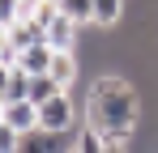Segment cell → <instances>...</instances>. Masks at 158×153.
<instances>
[{
  "mask_svg": "<svg viewBox=\"0 0 158 153\" xmlns=\"http://www.w3.org/2000/svg\"><path fill=\"white\" fill-rule=\"evenodd\" d=\"M85 124H94L103 136H137L141 128V98L128 73H103L85 89Z\"/></svg>",
  "mask_w": 158,
  "mask_h": 153,
  "instance_id": "6da1fadb",
  "label": "cell"
},
{
  "mask_svg": "<svg viewBox=\"0 0 158 153\" xmlns=\"http://www.w3.org/2000/svg\"><path fill=\"white\" fill-rule=\"evenodd\" d=\"M39 124L52 128V132H77V106L69 98V89H60L47 102H39Z\"/></svg>",
  "mask_w": 158,
  "mask_h": 153,
  "instance_id": "7a4b0ae2",
  "label": "cell"
},
{
  "mask_svg": "<svg viewBox=\"0 0 158 153\" xmlns=\"http://www.w3.org/2000/svg\"><path fill=\"white\" fill-rule=\"evenodd\" d=\"M43 38H47L56 51H77V47H81V22L69 17V13L60 9L52 22H47V34H43Z\"/></svg>",
  "mask_w": 158,
  "mask_h": 153,
  "instance_id": "3957f363",
  "label": "cell"
},
{
  "mask_svg": "<svg viewBox=\"0 0 158 153\" xmlns=\"http://www.w3.org/2000/svg\"><path fill=\"white\" fill-rule=\"evenodd\" d=\"M4 119L17 128V132L39 128V102H34V98H9V106H4Z\"/></svg>",
  "mask_w": 158,
  "mask_h": 153,
  "instance_id": "277c9868",
  "label": "cell"
},
{
  "mask_svg": "<svg viewBox=\"0 0 158 153\" xmlns=\"http://www.w3.org/2000/svg\"><path fill=\"white\" fill-rule=\"evenodd\" d=\"M52 60H56V47L47 43V38H39V43H30V47H22V68L26 73H52Z\"/></svg>",
  "mask_w": 158,
  "mask_h": 153,
  "instance_id": "5b68a950",
  "label": "cell"
},
{
  "mask_svg": "<svg viewBox=\"0 0 158 153\" xmlns=\"http://www.w3.org/2000/svg\"><path fill=\"white\" fill-rule=\"evenodd\" d=\"M52 76L64 85V89H73V85H77V76H81V55H77V51H56Z\"/></svg>",
  "mask_w": 158,
  "mask_h": 153,
  "instance_id": "8992f818",
  "label": "cell"
},
{
  "mask_svg": "<svg viewBox=\"0 0 158 153\" xmlns=\"http://www.w3.org/2000/svg\"><path fill=\"white\" fill-rule=\"evenodd\" d=\"M124 9H128V0H94V22L98 30H115V26L124 22Z\"/></svg>",
  "mask_w": 158,
  "mask_h": 153,
  "instance_id": "52a82bcc",
  "label": "cell"
},
{
  "mask_svg": "<svg viewBox=\"0 0 158 153\" xmlns=\"http://www.w3.org/2000/svg\"><path fill=\"white\" fill-rule=\"evenodd\" d=\"M60 89H64V85H60L52 73H30V98H34V102H47V98H56Z\"/></svg>",
  "mask_w": 158,
  "mask_h": 153,
  "instance_id": "ba28073f",
  "label": "cell"
},
{
  "mask_svg": "<svg viewBox=\"0 0 158 153\" xmlns=\"http://www.w3.org/2000/svg\"><path fill=\"white\" fill-rule=\"evenodd\" d=\"M73 153H107V145H103V132L94 124H85V128H77V149Z\"/></svg>",
  "mask_w": 158,
  "mask_h": 153,
  "instance_id": "9c48e42d",
  "label": "cell"
},
{
  "mask_svg": "<svg viewBox=\"0 0 158 153\" xmlns=\"http://www.w3.org/2000/svg\"><path fill=\"white\" fill-rule=\"evenodd\" d=\"M60 9H64L69 17H77L81 26L94 22V0H60Z\"/></svg>",
  "mask_w": 158,
  "mask_h": 153,
  "instance_id": "30bf717a",
  "label": "cell"
},
{
  "mask_svg": "<svg viewBox=\"0 0 158 153\" xmlns=\"http://www.w3.org/2000/svg\"><path fill=\"white\" fill-rule=\"evenodd\" d=\"M9 73H13V68H9V64H0V94L9 89Z\"/></svg>",
  "mask_w": 158,
  "mask_h": 153,
  "instance_id": "8fae6325",
  "label": "cell"
},
{
  "mask_svg": "<svg viewBox=\"0 0 158 153\" xmlns=\"http://www.w3.org/2000/svg\"><path fill=\"white\" fill-rule=\"evenodd\" d=\"M4 106H9V98H4V94H0V119H4Z\"/></svg>",
  "mask_w": 158,
  "mask_h": 153,
  "instance_id": "7c38bea8",
  "label": "cell"
}]
</instances>
